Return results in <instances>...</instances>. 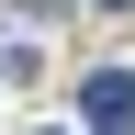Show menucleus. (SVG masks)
Listing matches in <instances>:
<instances>
[{"label":"nucleus","mask_w":135,"mask_h":135,"mask_svg":"<svg viewBox=\"0 0 135 135\" xmlns=\"http://www.w3.org/2000/svg\"><path fill=\"white\" fill-rule=\"evenodd\" d=\"M101 11H124V0H101Z\"/></svg>","instance_id":"2"},{"label":"nucleus","mask_w":135,"mask_h":135,"mask_svg":"<svg viewBox=\"0 0 135 135\" xmlns=\"http://www.w3.org/2000/svg\"><path fill=\"white\" fill-rule=\"evenodd\" d=\"M79 124H90V135H135V79H124V68L79 79Z\"/></svg>","instance_id":"1"}]
</instances>
